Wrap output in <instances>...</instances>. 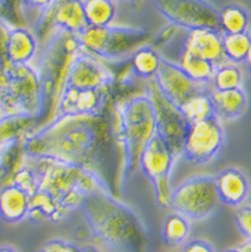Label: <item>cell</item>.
I'll return each instance as SVG.
<instances>
[{"label": "cell", "instance_id": "1", "mask_svg": "<svg viewBox=\"0 0 251 252\" xmlns=\"http://www.w3.org/2000/svg\"><path fill=\"white\" fill-rule=\"evenodd\" d=\"M113 145L109 117L63 116L31 134L24 141L23 149L29 157H50L78 165L107 181L102 170Z\"/></svg>", "mask_w": 251, "mask_h": 252}, {"label": "cell", "instance_id": "2", "mask_svg": "<svg viewBox=\"0 0 251 252\" xmlns=\"http://www.w3.org/2000/svg\"><path fill=\"white\" fill-rule=\"evenodd\" d=\"M79 209L93 236L116 252H148L149 236L139 215L109 190L85 197Z\"/></svg>", "mask_w": 251, "mask_h": 252}, {"label": "cell", "instance_id": "3", "mask_svg": "<svg viewBox=\"0 0 251 252\" xmlns=\"http://www.w3.org/2000/svg\"><path fill=\"white\" fill-rule=\"evenodd\" d=\"M111 134L121 152V181L139 169L140 157L150 141L157 136L155 109L148 94L124 99L111 110Z\"/></svg>", "mask_w": 251, "mask_h": 252}, {"label": "cell", "instance_id": "4", "mask_svg": "<svg viewBox=\"0 0 251 252\" xmlns=\"http://www.w3.org/2000/svg\"><path fill=\"white\" fill-rule=\"evenodd\" d=\"M26 161L38 175L39 190L55 197L69 214L79 208L87 196L104 190L111 192L110 187L101 176L82 166L50 157L26 156Z\"/></svg>", "mask_w": 251, "mask_h": 252}, {"label": "cell", "instance_id": "5", "mask_svg": "<svg viewBox=\"0 0 251 252\" xmlns=\"http://www.w3.org/2000/svg\"><path fill=\"white\" fill-rule=\"evenodd\" d=\"M78 36L58 32L50 39L38 57V70L40 82L43 86L44 106L39 120V129H42L58 117L61 97L68 86L70 68L74 59L81 53ZM38 129V130H39Z\"/></svg>", "mask_w": 251, "mask_h": 252}, {"label": "cell", "instance_id": "6", "mask_svg": "<svg viewBox=\"0 0 251 252\" xmlns=\"http://www.w3.org/2000/svg\"><path fill=\"white\" fill-rule=\"evenodd\" d=\"M153 35L148 30L133 27H86L78 35L83 53L101 59L105 63L129 59L141 47L152 44Z\"/></svg>", "mask_w": 251, "mask_h": 252}, {"label": "cell", "instance_id": "7", "mask_svg": "<svg viewBox=\"0 0 251 252\" xmlns=\"http://www.w3.org/2000/svg\"><path fill=\"white\" fill-rule=\"evenodd\" d=\"M0 105L4 116L23 114L40 120L44 106L43 86L35 66H5L0 79Z\"/></svg>", "mask_w": 251, "mask_h": 252}, {"label": "cell", "instance_id": "8", "mask_svg": "<svg viewBox=\"0 0 251 252\" xmlns=\"http://www.w3.org/2000/svg\"><path fill=\"white\" fill-rule=\"evenodd\" d=\"M178 158L179 156L160 136L150 141L140 157L139 169L150 181L156 203L161 208H171L172 205L174 187L171 184V175Z\"/></svg>", "mask_w": 251, "mask_h": 252}, {"label": "cell", "instance_id": "9", "mask_svg": "<svg viewBox=\"0 0 251 252\" xmlns=\"http://www.w3.org/2000/svg\"><path fill=\"white\" fill-rule=\"evenodd\" d=\"M220 204L215 177L193 176L176 185L171 208L189 220H204L216 211Z\"/></svg>", "mask_w": 251, "mask_h": 252}, {"label": "cell", "instance_id": "10", "mask_svg": "<svg viewBox=\"0 0 251 252\" xmlns=\"http://www.w3.org/2000/svg\"><path fill=\"white\" fill-rule=\"evenodd\" d=\"M156 8L169 23L180 30H219V10L200 0L157 1Z\"/></svg>", "mask_w": 251, "mask_h": 252}, {"label": "cell", "instance_id": "11", "mask_svg": "<svg viewBox=\"0 0 251 252\" xmlns=\"http://www.w3.org/2000/svg\"><path fill=\"white\" fill-rule=\"evenodd\" d=\"M224 130L219 118H211L188 126L181 157L189 164L203 165L213 161L222 151Z\"/></svg>", "mask_w": 251, "mask_h": 252}, {"label": "cell", "instance_id": "12", "mask_svg": "<svg viewBox=\"0 0 251 252\" xmlns=\"http://www.w3.org/2000/svg\"><path fill=\"white\" fill-rule=\"evenodd\" d=\"M146 94L155 109L157 136L161 137L180 157L188 130V122L185 121L180 107L174 105L160 93L155 81L146 82Z\"/></svg>", "mask_w": 251, "mask_h": 252}, {"label": "cell", "instance_id": "13", "mask_svg": "<svg viewBox=\"0 0 251 252\" xmlns=\"http://www.w3.org/2000/svg\"><path fill=\"white\" fill-rule=\"evenodd\" d=\"M114 79L108 63L81 51L72 64L68 86L75 90H102L113 88Z\"/></svg>", "mask_w": 251, "mask_h": 252}, {"label": "cell", "instance_id": "14", "mask_svg": "<svg viewBox=\"0 0 251 252\" xmlns=\"http://www.w3.org/2000/svg\"><path fill=\"white\" fill-rule=\"evenodd\" d=\"M153 81L160 93L178 107L203 89H207L189 79L176 62L167 58H164L159 74Z\"/></svg>", "mask_w": 251, "mask_h": 252}, {"label": "cell", "instance_id": "15", "mask_svg": "<svg viewBox=\"0 0 251 252\" xmlns=\"http://www.w3.org/2000/svg\"><path fill=\"white\" fill-rule=\"evenodd\" d=\"M110 93L111 88L102 90H75L66 86L59 101L58 117L104 114Z\"/></svg>", "mask_w": 251, "mask_h": 252}, {"label": "cell", "instance_id": "16", "mask_svg": "<svg viewBox=\"0 0 251 252\" xmlns=\"http://www.w3.org/2000/svg\"><path fill=\"white\" fill-rule=\"evenodd\" d=\"M183 49L199 58L219 66L226 62L223 51V34L219 30L198 29L185 32Z\"/></svg>", "mask_w": 251, "mask_h": 252}, {"label": "cell", "instance_id": "17", "mask_svg": "<svg viewBox=\"0 0 251 252\" xmlns=\"http://www.w3.org/2000/svg\"><path fill=\"white\" fill-rule=\"evenodd\" d=\"M40 54L36 35L29 27L11 29L7 44V62L12 66H34Z\"/></svg>", "mask_w": 251, "mask_h": 252}, {"label": "cell", "instance_id": "18", "mask_svg": "<svg viewBox=\"0 0 251 252\" xmlns=\"http://www.w3.org/2000/svg\"><path fill=\"white\" fill-rule=\"evenodd\" d=\"M217 196L220 203L230 207H242L250 196L247 176L237 168H226L215 176Z\"/></svg>", "mask_w": 251, "mask_h": 252}, {"label": "cell", "instance_id": "19", "mask_svg": "<svg viewBox=\"0 0 251 252\" xmlns=\"http://www.w3.org/2000/svg\"><path fill=\"white\" fill-rule=\"evenodd\" d=\"M39 129V118L23 114L4 116L0 118V152L7 146L24 142Z\"/></svg>", "mask_w": 251, "mask_h": 252}, {"label": "cell", "instance_id": "20", "mask_svg": "<svg viewBox=\"0 0 251 252\" xmlns=\"http://www.w3.org/2000/svg\"><path fill=\"white\" fill-rule=\"evenodd\" d=\"M30 194L14 184L0 187V219L5 223H19L29 219Z\"/></svg>", "mask_w": 251, "mask_h": 252}, {"label": "cell", "instance_id": "21", "mask_svg": "<svg viewBox=\"0 0 251 252\" xmlns=\"http://www.w3.org/2000/svg\"><path fill=\"white\" fill-rule=\"evenodd\" d=\"M211 95H213L216 118H219L220 121L237 120L246 112L247 105H249V98L243 88L227 90V92L211 90Z\"/></svg>", "mask_w": 251, "mask_h": 252}, {"label": "cell", "instance_id": "22", "mask_svg": "<svg viewBox=\"0 0 251 252\" xmlns=\"http://www.w3.org/2000/svg\"><path fill=\"white\" fill-rule=\"evenodd\" d=\"M69 212L63 208L58 200L43 190H38L30 196L29 219L33 221H54L58 223L66 218Z\"/></svg>", "mask_w": 251, "mask_h": 252}, {"label": "cell", "instance_id": "23", "mask_svg": "<svg viewBox=\"0 0 251 252\" xmlns=\"http://www.w3.org/2000/svg\"><path fill=\"white\" fill-rule=\"evenodd\" d=\"M174 62H176V64L183 70L185 75L189 79H192L195 83H198L203 88H207L208 85H211L215 67H216L211 62H207V61L193 55L187 50H184L183 46L179 50L178 58Z\"/></svg>", "mask_w": 251, "mask_h": 252}, {"label": "cell", "instance_id": "24", "mask_svg": "<svg viewBox=\"0 0 251 252\" xmlns=\"http://www.w3.org/2000/svg\"><path fill=\"white\" fill-rule=\"evenodd\" d=\"M129 62H131L132 70L136 74V77L143 78L144 81L149 82V81H153L156 75L159 74L164 58L153 47V44H148L137 50L129 58Z\"/></svg>", "mask_w": 251, "mask_h": 252}, {"label": "cell", "instance_id": "25", "mask_svg": "<svg viewBox=\"0 0 251 252\" xmlns=\"http://www.w3.org/2000/svg\"><path fill=\"white\" fill-rule=\"evenodd\" d=\"M180 110L183 113L185 121L188 122V125L216 117L213 95L207 89H203L202 92H199L198 94L189 98L188 101L184 102L180 106Z\"/></svg>", "mask_w": 251, "mask_h": 252}, {"label": "cell", "instance_id": "26", "mask_svg": "<svg viewBox=\"0 0 251 252\" xmlns=\"http://www.w3.org/2000/svg\"><path fill=\"white\" fill-rule=\"evenodd\" d=\"M191 233L189 219L179 212L167 215L163 223V240L168 247H180L188 243Z\"/></svg>", "mask_w": 251, "mask_h": 252}, {"label": "cell", "instance_id": "27", "mask_svg": "<svg viewBox=\"0 0 251 252\" xmlns=\"http://www.w3.org/2000/svg\"><path fill=\"white\" fill-rule=\"evenodd\" d=\"M87 27H110L116 19L117 4L110 0L82 1Z\"/></svg>", "mask_w": 251, "mask_h": 252}, {"label": "cell", "instance_id": "28", "mask_svg": "<svg viewBox=\"0 0 251 252\" xmlns=\"http://www.w3.org/2000/svg\"><path fill=\"white\" fill-rule=\"evenodd\" d=\"M250 16L238 4H228L219 10V31L223 35H237L249 32Z\"/></svg>", "mask_w": 251, "mask_h": 252}, {"label": "cell", "instance_id": "29", "mask_svg": "<svg viewBox=\"0 0 251 252\" xmlns=\"http://www.w3.org/2000/svg\"><path fill=\"white\" fill-rule=\"evenodd\" d=\"M243 79L245 77L239 64L230 62L222 63L215 67V73L211 81L213 92H227L242 89Z\"/></svg>", "mask_w": 251, "mask_h": 252}, {"label": "cell", "instance_id": "30", "mask_svg": "<svg viewBox=\"0 0 251 252\" xmlns=\"http://www.w3.org/2000/svg\"><path fill=\"white\" fill-rule=\"evenodd\" d=\"M251 49V34L243 32L237 35H223V51L226 62L239 63L246 62Z\"/></svg>", "mask_w": 251, "mask_h": 252}, {"label": "cell", "instance_id": "31", "mask_svg": "<svg viewBox=\"0 0 251 252\" xmlns=\"http://www.w3.org/2000/svg\"><path fill=\"white\" fill-rule=\"evenodd\" d=\"M10 184H14L15 187H18L31 196L39 190V177L34 168L27 161H24V164L10 179Z\"/></svg>", "mask_w": 251, "mask_h": 252}, {"label": "cell", "instance_id": "32", "mask_svg": "<svg viewBox=\"0 0 251 252\" xmlns=\"http://www.w3.org/2000/svg\"><path fill=\"white\" fill-rule=\"evenodd\" d=\"M235 223L242 235L251 240V205H242L237 209Z\"/></svg>", "mask_w": 251, "mask_h": 252}, {"label": "cell", "instance_id": "33", "mask_svg": "<svg viewBox=\"0 0 251 252\" xmlns=\"http://www.w3.org/2000/svg\"><path fill=\"white\" fill-rule=\"evenodd\" d=\"M40 252H82V248L62 239H51L42 246Z\"/></svg>", "mask_w": 251, "mask_h": 252}, {"label": "cell", "instance_id": "34", "mask_svg": "<svg viewBox=\"0 0 251 252\" xmlns=\"http://www.w3.org/2000/svg\"><path fill=\"white\" fill-rule=\"evenodd\" d=\"M11 27L5 22L0 19V63L8 64L7 62V44L10 38Z\"/></svg>", "mask_w": 251, "mask_h": 252}, {"label": "cell", "instance_id": "35", "mask_svg": "<svg viewBox=\"0 0 251 252\" xmlns=\"http://www.w3.org/2000/svg\"><path fill=\"white\" fill-rule=\"evenodd\" d=\"M181 252H215V250L211 243L206 242L203 239H195L183 246Z\"/></svg>", "mask_w": 251, "mask_h": 252}, {"label": "cell", "instance_id": "36", "mask_svg": "<svg viewBox=\"0 0 251 252\" xmlns=\"http://www.w3.org/2000/svg\"><path fill=\"white\" fill-rule=\"evenodd\" d=\"M242 252H251V240H246V242L242 244L239 247Z\"/></svg>", "mask_w": 251, "mask_h": 252}, {"label": "cell", "instance_id": "37", "mask_svg": "<svg viewBox=\"0 0 251 252\" xmlns=\"http://www.w3.org/2000/svg\"><path fill=\"white\" fill-rule=\"evenodd\" d=\"M246 67H247V71H249V74L251 75V49H250V53H249V55H247L246 58Z\"/></svg>", "mask_w": 251, "mask_h": 252}, {"label": "cell", "instance_id": "38", "mask_svg": "<svg viewBox=\"0 0 251 252\" xmlns=\"http://www.w3.org/2000/svg\"><path fill=\"white\" fill-rule=\"evenodd\" d=\"M0 252H18L15 248L8 247V246H3V247H0Z\"/></svg>", "mask_w": 251, "mask_h": 252}, {"label": "cell", "instance_id": "39", "mask_svg": "<svg viewBox=\"0 0 251 252\" xmlns=\"http://www.w3.org/2000/svg\"><path fill=\"white\" fill-rule=\"evenodd\" d=\"M82 252H101L100 250H97L94 247H85L82 248Z\"/></svg>", "mask_w": 251, "mask_h": 252}, {"label": "cell", "instance_id": "40", "mask_svg": "<svg viewBox=\"0 0 251 252\" xmlns=\"http://www.w3.org/2000/svg\"><path fill=\"white\" fill-rule=\"evenodd\" d=\"M4 181V170H3V166H1V162H0V185Z\"/></svg>", "mask_w": 251, "mask_h": 252}, {"label": "cell", "instance_id": "41", "mask_svg": "<svg viewBox=\"0 0 251 252\" xmlns=\"http://www.w3.org/2000/svg\"><path fill=\"white\" fill-rule=\"evenodd\" d=\"M7 66V64H5ZM5 66L3 64V63H0V79H1V77H3V74H4V68Z\"/></svg>", "mask_w": 251, "mask_h": 252}, {"label": "cell", "instance_id": "42", "mask_svg": "<svg viewBox=\"0 0 251 252\" xmlns=\"http://www.w3.org/2000/svg\"><path fill=\"white\" fill-rule=\"evenodd\" d=\"M223 252H242L239 248H228V250H226V251Z\"/></svg>", "mask_w": 251, "mask_h": 252}, {"label": "cell", "instance_id": "43", "mask_svg": "<svg viewBox=\"0 0 251 252\" xmlns=\"http://www.w3.org/2000/svg\"><path fill=\"white\" fill-rule=\"evenodd\" d=\"M1 117H4V113H3V107L0 105V118H1Z\"/></svg>", "mask_w": 251, "mask_h": 252}, {"label": "cell", "instance_id": "44", "mask_svg": "<svg viewBox=\"0 0 251 252\" xmlns=\"http://www.w3.org/2000/svg\"><path fill=\"white\" fill-rule=\"evenodd\" d=\"M249 200H250V201H251V192H250V196H249Z\"/></svg>", "mask_w": 251, "mask_h": 252}, {"label": "cell", "instance_id": "45", "mask_svg": "<svg viewBox=\"0 0 251 252\" xmlns=\"http://www.w3.org/2000/svg\"><path fill=\"white\" fill-rule=\"evenodd\" d=\"M0 5H1V1H0Z\"/></svg>", "mask_w": 251, "mask_h": 252}]
</instances>
